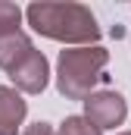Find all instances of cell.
Returning <instances> with one entry per match:
<instances>
[{
  "instance_id": "cell-4",
  "label": "cell",
  "mask_w": 131,
  "mask_h": 135,
  "mask_svg": "<svg viewBox=\"0 0 131 135\" xmlns=\"http://www.w3.org/2000/svg\"><path fill=\"white\" fill-rule=\"evenodd\" d=\"M9 79L19 94H41L50 82V63L41 50H31L16 69H9Z\"/></svg>"
},
{
  "instance_id": "cell-6",
  "label": "cell",
  "mask_w": 131,
  "mask_h": 135,
  "mask_svg": "<svg viewBox=\"0 0 131 135\" xmlns=\"http://www.w3.org/2000/svg\"><path fill=\"white\" fill-rule=\"evenodd\" d=\"M34 50V44H31V38L25 32H16V35H9V38H0V69H16L28 54Z\"/></svg>"
},
{
  "instance_id": "cell-3",
  "label": "cell",
  "mask_w": 131,
  "mask_h": 135,
  "mask_svg": "<svg viewBox=\"0 0 131 135\" xmlns=\"http://www.w3.org/2000/svg\"><path fill=\"white\" fill-rule=\"evenodd\" d=\"M81 104H84V119H91L100 132L122 126L125 116H128V101L119 91H94Z\"/></svg>"
},
{
  "instance_id": "cell-10",
  "label": "cell",
  "mask_w": 131,
  "mask_h": 135,
  "mask_svg": "<svg viewBox=\"0 0 131 135\" xmlns=\"http://www.w3.org/2000/svg\"><path fill=\"white\" fill-rule=\"evenodd\" d=\"M119 135H131V132H119Z\"/></svg>"
},
{
  "instance_id": "cell-1",
  "label": "cell",
  "mask_w": 131,
  "mask_h": 135,
  "mask_svg": "<svg viewBox=\"0 0 131 135\" xmlns=\"http://www.w3.org/2000/svg\"><path fill=\"white\" fill-rule=\"evenodd\" d=\"M41 38L72 44V47H91L100 41V25L91 6L84 3H50V0H34L22 13Z\"/></svg>"
},
{
  "instance_id": "cell-7",
  "label": "cell",
  "mask_w": 131,
  "mask_h": 135,
  "mask_svg": "<svg viewBox=\"0 0 131 135\" xmlns=\"http://www.w3.org/2000/svg\"><path fill=\"white\" fill-rule=\"evenodd\" d=\"M22 32V9L9 0H0V38Z\"/></svg>"
},
{
  "instance_id": "cell-9",
  "label": "cell",
  "mask_w": 131,
  "mask_h": 135,
  "mask_svg": "<svg viewBox=\"0 0 131 135\" xmlns=\"http://www.w3.org/2000/svg\"><path fill=\"white\" fill-rule=\"evenodd\" d=\"M22 135H56V129H53L50 123H34V126H28Z\"/></svg>"
},
{
  "instance_id": "cell-8",
  "label": "cell",
  "mask_w": 131,
  "mask_h": 135,
  "mask_svg": "<svg viewBox=\"0 0 131 135\" xmlns=\"http://www.w3.org/2000/svg\"><path fill=\"white\" fill-rule=\"evenodd\" d=\"M56 135H103V132H100L91 119H84V116H66Z\"/></svg>"
},
{
  "instance_id": "cell-5",
  "label": "cell",
  "mask_w": 131,
  "mask_h": 135,
  "mask_svg": "<svg viewBox=\"0 0 131 135\" xmlns=\"http://www.w3.org/2000/svg\"><path fill=\"white\" fill-rule=\"evenodd\" d=\"M25 113H28L25 98L16 88L0 85V135H16L19 126L25 123Z\"/></svg>"
},
{
  "instance_id": "cell-2",
  "label": "cell",
  "mask_w": 131,
  "mask_h": 135,
  "mask_svg": "<svg viewBox=\"0 0 131 135\" xmlns=\"http://www.w3.org/2000/svg\"><path fill=\"white\" fill-rule=\"evenodd\" d=\"M109 63V50L91 44V47H69L59 50L56 60V91L66 101H84L88 94H94V85L103 75V69Z\"/></svg>"
}]
</instances>
